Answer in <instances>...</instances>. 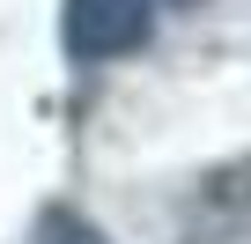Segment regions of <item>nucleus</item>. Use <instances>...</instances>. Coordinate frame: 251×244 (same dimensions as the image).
Segmentation results:
<instances>
[{
  "label": "nucleus",
  "instance_id": "nucleus-1",
  "mask_svg": "<svg viewBox=\"0 0 251 244\" xmlns=\"http://www.w3.org/2000/svg\"><path fill=\"white\" fill-rule=\"evenodd\" d=\"M141 37H148V0H74L67 8V45L89 59L133 52Z\"/></svg>",
  "mask_w": 251,
  "mask_h": 244
}]
</instances>
